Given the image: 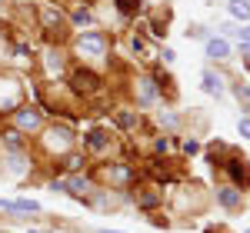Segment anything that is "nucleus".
I'll return each instance as SVG.
<instances>
[{"mask_svg": "<svg viewBox=\"0 0 250 233\" xmlns=\"http://www.w3.org/2000/svg\"><path fill=\"white\" fill-rule=\"evenodd\" d=\"M40 17H43V23H47V30H63V20H60V14H54L50 7H40Z\"/></svg>", "mask_w": 250, "mask_h": 233, "instance_id": "11", "label": "nucleus"}, {"mask_svg": "<svg viewBox=\"0 0 250 233\" xmlns=\"http://www.w3.org/2000/svg\"><path fill=\"white\" fill-rule=\"evenodd\" d=\"M70 83H74L77 94H94V90H100V80H97L90 70H77V74L70 77Z\"/></svg>", "mask_w": 250, "mask_h": 233, "instance_id": "5", "label": "nucleus"}, {"mask_svg": "<svg viewBox=\"0 0 250 233\" xmlns=\"http://www.w3.org/2000/svg\"><path fill=\"white\" fill-rule=\"evenodd\" d=\"M134 200H137V207L154 210L157 203L164 200V190H157V187H137V190H134Z\"/></svg>", "mask_w": 250, "mask_h": 233, "instance_id": "4", "label": "nucleus"}, {"mask_svg": "<svg viewBox=\"0 0 250 233\" xmlns=\"http://www.w3.org/2000/svg\"><path fill=\"white\" fill-rule=\"evenodd\" d=\"M100 176H104V180H110V183H120V187H127V183L134 180V174H130L127 167H107Z\"/></svg>", "mask_w": 250, "mask_h": 233, "instance_id": "8", "label": "nucleus"}, {"mask_svg": "<svg viewBox=\"0 0 250 233\" xmlns=\"http://www.w3.org/2000/svg\"><path fill=\"white\" fill-rule=\"evenodd\" d=\"M74 47H77L80 57H87V60L107 57V37H104V34H97V30H90V34H80Z\"/></svg>", "mask_w": 250, "mask_h": 233, "instance_id": "1", "label": "nucleus"}, {"mask_svg": "<svg viewBox=\"0 0 250 233\" xmlns=\"http://www.w3.org/2000/svg\"><path fill=\"white\" fill-rule=\"evenodd\" d=\"M237 94H240V97H250V87H244V83H240V87H237Z\"/></svg>", "mask_w": 250, "mask_h": 233, "instance_id": "24", "label": "nucleus"}, {"mask_svg": "<svg viewBox=\"0 0 250 233\" xmlns=\"http://www.w3.org/2000/svg\"><path fill=\"white\" fill-rule=\"evenodd\" d=\"M63 167H67V170H80V167H83V156L70 154V156H67V160H63Z\"/></svg>", "mask_w": 250, "mask_h": 233, "instance_id": "19", "label": "nucleus"}, {"mask_svg": "<svg viewBox=\"0 0 250 233\" xmlns=\"http://www.w3.org/2000/svg\"><path fill=\"white\" fill-rule=\"evenodd\" d=\"M227 170H230L240 183H250V170H247V167H240V160H230V163H227Z\"/></svg>", "mask_w": 250, "mask_h": 233, "instance_id": "14", "label": "nucleus"}, {"mask_svg": "<svg viewBox=\"0 0 250 233\" xmlns=\"http://www.w3.org/2000/svg\"><path fill=\"white\" fill-rule=\"evenodd\" d=\"M20 100H23V87L14 77H0V114L20 110Z\"/></svg>", "mask_w": 250, "mask_h": 233, "instance_id": "2", "label": "nucleus"}, {"mask_svg": "<svg viewBox=\"0 0 250 233\" xmlns=\"http://www.w3.org/2000/svg\"><path fill=\"white\" fill-rule=\"evenodd\" d=\"M74 20H77V23H87V20H90V10H77Z\"/></svg>", "mask_w": 250, "mask_h": 233, "instance_id": "23", "label": "nucleus"}, {"mask_svg": "<svg viewBox=\"0 0 250 233\" xmlns=\"http://www.w3.org/2000/svg\"><path fill=\"white\" fill-rule=\"evenodd\" d=\"M63 190H70L74 196H83L87 194V180H77V176L74 180H63Z\"/></svg>", "mask_w": 250, "mask_h": 233, "instance_id": "15", "label": "nucleus"}, {"mask_svg": "<svg viewBox=\"0 0 250 233\" xmlns=\"http://www.w3.org/2000/svg\"><path fill=\"white\" fill-rule=\"evenodd\" d=\"M0 233H7V230H0Z\"/></svg>", "mask_w": 250, "mask_h": 233, "instance_id": "29", "label": "nucleus"}, {"mask_svg": "<svg viewBox=\"0 0 250 233\" xmlns=\"http://www.w3.org/2000/svg\"><path fill=\"white\" fill-rule=\"evenodd\" d=\"M3 203V210H20V214H37L40 207L34 200H0Z\"/></svg>", "mask_w": 250, "mask_h": 233, "instance_id": "10", "label": "nucleus"}, {"mask_svg": "<svg viewBox=\"0 0 250 233\" xmlns=\"http://www.w3.org/2000/svg\"><path fill=\"white\" fill-rule=\"evenodd\" d=\"M0 210H3V203H0Z\"/></svg>", "mask_w": 250, "mask_h": 233, "instance_id": "27", "label": "nucleus"}, {"mask_svg": "<svg viewBox=\"0 0 250 233\" xmlns=\"http://www.w3.org/2000/svg\"><path fill=\"white\" fill-rule=\"evenodd\" d=\"M230 14H233V17H240V20H247L250 17V3H247V0H230Z\"/></svg>", "mask_w": 250, "mask_h": 233, "instance_id": "16", "label": "nucleus"}, {"mask_svg": "<svg viewBox=\"0 0 250 233\" xmlns=\"http://www.w3.org/2000/svg\"><path fill=\"white\" fill-rule=\"evenodd\" d=\"M217 200H220L227 210H237V207L244 203V194H240L237 187H224V190H217Z\"/></svg>", "mask_w": 250, "mask_h": 233, "instance_id": "7", "label": "nucleus"}, {"mask_svg": "<svg viewBox=\"0 0 250 233\" xmlns=\"http://www.w3.org/2000/svg\"><path fill=\"white\" fill-rule=\"evenodd\" d=\"M14 116H17V127H20V130H37V127H40V110H34V107L14 110Z\"/></svg>", "mask_w": 250, "mask_h": 233, "instance_id": "6", "label": "nucleus"}, {"mask_svg": "<svg viewBox=\"0 0 250 233\" xmlns=\"http://www.w3.org/2000/svg\"><path fill=\"white\" fill-rule=\"evenodd\" d=\"M207 57H213V60H227V57H230V47H227V40H207Z\"/></svg>", "mask_w": 250, "mask_h": 233, "instance_id": "9", "label": "nucleus"}, {"mask_svg": "<svg viewBox=\"0 0 250 233\" xmlns=\"http://www.w3.org/2000/svg\"><path fill=\"white\" fill-rule=\"evenodd\" d=\"M233 34L240 37V43H244V47H250V27H240V30H233Z\"/></svg>", "mask_w": 250, "mask_h": 233, "instance_id": "20", "label": "nucleus"}, {"mask_svg": "<svg viewBox=\"0 0 250 233\" xmlns=\"http://www.w3.org/2000/svg\"><path fill=\"white\" fill-rule=\"evenodd\" d=\"M0 3H7V0H0Z\"/></svg>", "mask_w": 250, "mask_h": 233, "instance_id": "28", "label": "nucleus"}, {"mask_svg": "<svg viewBox=\"0 0 250 233\" xmlns=\"http://www.w3.org/2000/svg\"><path fill=\"white\" fill-rule=\"evenodd\" d=\"M104 233H117V230H104Z\"/></svg>", "mask_w": 250, "mask_h": 233, "instance_id": "25", "label": "nucleus"}, {"mask_svg": "<svg viewBox=\"0 0 250 233\" xmlns=\"http://www.w3.org/2000/svg\"><path fill=\"white\" fill-rule=\"evenodd\" d=\"M137 94H140V100H144V103H150V100L157 97V90H154V80H137Z\"/></svg>", "mask_w": 250, "mask_h": 233, "instance_id": "13", "label": "nucleus"}, {"mask_svg": "<svg viewBox=\"0 0 250 233\" xmlns=\"http://www.w3.org/2000/svg\"><path fill=\"white\" fill-rule=\"evenodd\" d=\"M247 233H250V230H247Z\"/></svg>", "mask_w": 250, "mask_h": 233, "instance_id": "30", "label": "nucleus"}, {"mask_svg": "<svg viewBox=\"0 0 250 233\" xmlns=\"http://www.w3.org/2000/svg\"><path fill=\"white\" fill-rule=\"evenodd\" d=\"M204 90H207V94H213V97H220V94H224V87H220V77H213L210 70H204Z\"/></svg>", "mask_w": 250, "mask_h": 233, "instance_id": "12", "label": "nucleus"}, {"mask_svg": "<svg viewBox=\"0 0 250 233\" xmlns=\"http://www.w3.org/2000/svg\"><path fill=\"white\" fill-rule=\"evenodd\" d=\"M240 136L250 140V116H240Z\"/></svg>", "mask_w": 250, "mask_h": 233, "instance_id": "21", "label": "nucleus"}, {"mask_svg": "<svg viewBox=\"0 0 250 233\" xmlns=\"http://www.w3.org/2000/svg\"><path fill=\"white\" fill-rule=\"evenodd\" d=\"M117 7H120V14H127V17H130V14L140 10V0H117Z\"/></svg>", "mask_w": 250, "mask_h": 233, "instance_id": "18", "label": "nucleus"}, {"mask_svg": "<svg viewBox=\"0 0 250 233\" xmlns=\"http://www.w3.org/2000/svg\"><path fill=\"white\" fill-rule=\"evenodd\" d=\"M70 143H74V134H70L67 127H47V130H43V147H47L50 154L70 150Z\"/></svg>", "mask_w": 250, "mask_h": 233, "instance_id": "3", "label": "nucleus"}, {"mask_svg": "<svg viewBox=\"0 0 250 233\" xmlns=\"http://www.w3.org/2000/svg\"><path fill=\"white\" fill-rule=\"evenodd\" d=\"M184 150H187V154H197V150H200V143H197V140H184Z\"/></svg>", "mask_w": 250, "mask_h": 233, "instance_id": "22", "label": "nucleus"}, {"mask_svg": "<svg viewBox=\"0 0 250 233\" xmlns=\"http://www.w3.org/2000/svg\"><path fill=\"white\" fill-rule=\"evenodd\" d=\"M87 143H90V150H104L107 147V134L104 130H94V134L87 136Z\"/></svg>", "mask_w": 250, "mask_h": 233, "instance_id": "17", "label": "nucleus"}, {"mask_svg": "<svg viewBox=\"0 0 250 233\" xmlns=\"http://www.w3.org/2000/svg\"><path fill=\"white\" fill-rule=\"evenodd\" d=\"M27 233H37V230H27Z\"/></svg>", "mask_w": 250, "mask_h": 233, "instance_id": "26", "label": "nucleus"}]
</instances>
